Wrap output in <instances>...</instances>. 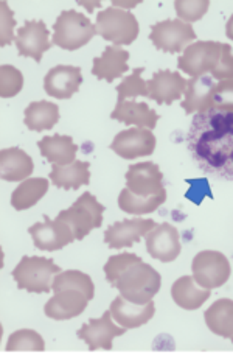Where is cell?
Segmentation results:
<instances>
[{
	"mask_svg": "<svg viewBox=\"0 0 233 358\" xmlns=\"http://www.w3.org/2000/svg\"><path fill=\"white\" fill-rule=\"evenodd\" d=\"M191 159L204 173L233 181V113L196 114L187 136Z\"/></svg>",
	"mask_w": 233,
	"mask_h": 358,
	"instance_id": "cell-1",
	"label": "cell"
},
{
	"mask_svg": "<svg viewBox=\"0 0 233 358\" xmlns=\"http://www.w3.org/2000/svg\"><path fill=\"white\" fill-rule=\"evenodd\" d=\"M105 274L111 287L116 288L123 298L135 304H146L153 301L162 287L160 274L131 252L109 257L105 265Z\"/></svg>",
	"mask_w": 233,
	"mask_h": 358,
	"instance_id": "cell-2",
	"label": "cell"
},
{
	"mask_svg": "<svg viewBox=\"0 0 233 358\" xmlns=\"http://www.w3.org/2000/svg\"><path fill=\"white\" fill-rule=\"evenodd\" d=\"M61 273L52 259L39 256H24L17 266L13 270L11 276L16 280L19 290L29 293H49L53 287V280Z\"/></svg>",
	"mask_w": 233,
	"mask_h": 358,
	"instance_id": "cell-3",
	"label": "cell"
},
{
	"mask_svg": "<svg viewBox=\"0 0 233 358\" xmlns=\"http://www.w3.org/2000/svg\"><path fill=\"white\" fill-rule=\"evenodd\" d=\"M95 34L97 30L87 16L75 10H64L53 25L52 44L73 52L91 43Z\"/></svg>",
	"mask_w": 233,
	"mask_h": 358,
	"instance_id": "cell-4",
	"label": "cell"
},
{
	"mask_svg": "<svg viewBox=\"0 0 233 358\" xmlns=\"http://www.w3.org/2000/svg\"><path fill=\"white\" fill-rule=\"evenodd\" d=\"M95 30L103 39L119 47L133 44L140 31L139 22L133 13L116 8V6H109L98 13Z\"/></svg>",
	"mask_w": 233,
	"mask_h": 358,
	"instance_id": "cell-5",
	"label": "cell"
},
{
	"mask_svg": "<svg viewBox=\"0 0 233 358\" xmlns=\"http://www.w3.org/2000/svg\"><path fill=\"white\" fill-rule=\"evenodd\" d=\"M106 208L97 198L89 192H84L72 208L61 210L57 217L61 222L67 223L75 236V240H83L91 234L92 229H97L103 224V213Z\"/></svg>",
	"mask_w": 233,
	"mask_h": 358,
	"instance_id": "cell-6",
	"label": "cell"
},
{
	"mask_svg": "<svg viewBox=\"0 0 233 358\" xmlns=\"http://www.w3.org/2000/svg\"><path fill=\"white\" fill-rule=\"evenodd\" d=\"M223 44L216 41H200L190 44L177 59V67L193 78L211 73L221 59Z\"/></svg>",
	"mask_w": 233,
	"mask_h": 358,
	"instance_id": "cell-7",
	"label": "cell"
},
{
	"mask_svg": "<svg viewBox=\"0 0 233 358\" xmlns=\"http://www.w3.org/2000/svg\"><path fill=\"white\" fill-rule=\"evenodd\" d=\"M191 271L196 284L213 290L223 287L230 279L232 266L229 259L219 251H201L191 262Z\"/></svg>",
	"mask_w": 233,
	"mask_h": 358,
	"instance_id": "cell-8",
	"label": "cell"
},
{
	"mask_svg": "<svg viewBox=\"0 0 233 358\" xmlns=\"http://www.w3.org/2000/svg\"><path fill=\"white\" fill-rule=\"evenodd\" d=\"M196 39V33L191 24L181 19H167L151 25L149 41L157 50L165 53H183L190 43Z\"/></svg>",
	"mask_w": 233,
	"mask_h": 358,
	"instance_id": "cell-9",
	"label": "cell"
},
{
	"mask_svg": "<svg viewBox=\"0 0 233 358\" xmlns=\"http://www.w3.org/2000/svg\"><path fill=\"white\" fill-rule=\"evenodd\" d=\"M126 189L137 198H167L163 173L154 162L134 164L126 171Z\"/></svg>",
	"mask_w": 233,
	"mask_h": 358,
	"instance_id": "cell-10",
	"label": "cell"
},
{
	"mask_svg": "<svg viewBox=\"0 0 233 358\" xmlns=\"http://www.w3.org/2000/svg\"><path fill=\"white\" fill-rule=\"evenodd\" d=\"M49 38L50 30L44 20H25L22 29L17 30L15 43L20 57L33 58L36 63H40L43 55L53 45Z\"/></svg>",
	"mask_w": 233,
	"mask_h": 358,
	"instance_id": "cell-11",
	"label": "cell"
},
{
	"mask_svg": "<svg viewBox=\"0 0 233 358\" xmlns=\"http://www.w3.org/2000/svg\"><path fill=\"white\" fill-rule=\"evenodd\" d=\"M29 232L34 246L40 251H59L75 240L70 226L58 218L50 220L47 215H44V223H34Z\"/></svg>",
	"mask_w": 233,
	"mask_h": 358,
	"instance_id": "cell-12",
	"label": "cell"
},
{
	"mask_svg": "<svg viewBox=\"0 0 233 358\" xmlns=\"http://www.w3.org/2000/svg\"><path fill=\"white\" fill-rule=\"evenodd\" d=\"M126 330V327H119L114 324L111 310H107V312L103 313L101 318H92L87 324H83V327L77 332V336L87 344L89 350H111L114 338L125 335Z\"/></svg>",
	"mask_w": 233,
	"mask_h": 358,
	"instance_id": "cell-13",
	"label": "cell"
},
{
	"mask_svg": "<svg viewBox=\"0 0 233 358\" xmlns=\"http://www.w3.org/2000/svg\"><path fill=\"white\" fill-rule=\"evenodd\" d=\"M156 142V136L151 129H125L114 137L111 150L123 159H137V157L153 155Z\"/></svg>",
	"mask_w": 233,
	"mask_h": 358,
	"instance_id": "cell-14",
	"label": "cell"
},
{
	"mask_svg": "<svg viewBox=\"0 0 233 358\" xmlns=\"http://www.w3.org/2000/svg\"><path fill=\"white\" fill-rule=\"evenodd\" d=\"M156 222L151 218H125L119 223L105 231V243L111 250H121V248H131L134 243L140 242L149 231L156 228Z\"/></svg>",
	"mask_w": 233,
	"mask_h": 358,
	"instance_id": "cell-15",
	"label": "cell"
},
{
	"mask_svg": "<svg viewBox=\"0 0 233 358\" xmlns=\"http://www.w3.org/2000/svg\"><path fill=\"white\" fill-rule=\"evenodd\" d=\"M145 243L149 256L163 264L176 260L182 251L179 232L170 223L157 224L149 231L145 236Z\"/></svg>",
	"mask_w": 233,
	"mask_h": 358,
	"instance_id": "cell-16",
	"label": "cell"
},
{
	"mask_svg": "<svg viewBox=\"0 0 233 358\" xmlns=\"http://www.w3.org/2000/svg\"><path fill=\"white\" fill-rule=\"evenodd\" d=\"M188 81L182 78L179 72H171L167 69L156 72L146 86H148V99L154 100L159 105H171V103L179 100L187 91Z\"/></svg>",
	"mask_w": 233,
	"mask_h": 358,
	"instance_id": "cell-17",
	"label": "cell"
},
{
	"mask_svg": "<svg viewBox=\"0 0 233 358\" xmlns=\"http://www.w3.org/2000/svg\"><path fill=\"white\" fill-rule=\"evenodd\" d=\"M83 83V73L77 66H63L53 67L45 75L44 89L53 99L67 100L78 92Z\"/></svg>",
	"mask_w": 233,
	"mask_h": 358,
	"instance_id": "cell-18",
	"label": "cell"
},
{
	"mask_svg": "<svg viewBox=\"0 0 233 358\" xmlns=\"http://www.w3.org/2000/svg\"><path fill=\"white\" fill-rule=\"evenodd\" d=\"M89 299L84 293L72 288H64L54 293L53 298L44 307L45 315L54 321H66L77 318L84 312L89 304Z\"/></svg>",
	"mask_w": 233,
	"mask_h": 358,
	"instance_id": "cell-19",
	"label": "cell"
},
{
	"mask_svg": "<svg viewBox=\"0 0 233 358\" xmlns=\"http://www.w3.org/2000/svg\"><path fill=\"white\" fill-rule=\"evenodd\" d=\"M156 313V306L153 301L146 302V304H135L123 298V296H116L111 304V315L115 322H119L121 327L126 329H137L145 326L146 322L153 320Z\"/></svg>",
	"mask_w": 233,
	"mask_h": 358,
	"instance_id": "cell-20",
	"label": "cell"
},
{
	"mask_svg": "<svg viewBox=\"0 0 233 358\" xmlns=\"http://www.w3.org/2000/svg\"><path fill=\"white\" fill-rule=\"evenodd\" d=\"M216 83L211 75L188 80L185 99L181 103L185 114H201L213 109V91Z\"/></svg>",
	"mask_w": 233,
	"mask_h": 358,
	"instance_id": "cell-21",
	"label": "cell"
},
{
	"mask_svg": "<svg viewBox=\"0 0 233 358\" xmlns=\"http://www.w3.org/2000/svg\"><path fill=\"white\" fill-rule=\"evenodd\" d=\"M128 59V50H123L119 45H109L101 57L93 58L92 75H95L98 80H106L111 83L129 71Z\"/></svg>",
	"mask_w": 233,
	"mask_h": 358,
	"instance_id": "cell-22",
	"label": "cell"
},
{
	"mask_svg": "<svg viewBox=\"0 0 233 358\" xmlns=\"http://www.w3.org/2000/svg\"><path fill=\"white\" fill-rule=\"evenodd\" d=\"M34 164L24 150L17 147L5 148L0 151V176L3 181L17 182L25 181L33 173Z\"/></svg>",
	"mask_w": 233,
	"mask_h": 358,
	"instance_id": "cell-23",
	"label": "cell"
},
{
	"mask_svg": "<svg viewBox=\"0 0 233 358\" xmlns=\"http://www.w3.org/2000/svg\"><path fill=\"white\" fill-rule=\"evenodd\" d=\"M112 120L123 122L125 125H135L139 128L154 129L159 120V115L151 109L146 103H137V101H123L116 103L115 109L111 114Z\"/></svg>",
	"mask_w": 233,
	"mask_h": 358,
	"instance_id": "cell-24",
	"label": "cell"
},
{
	"mask_svg": "<svg viewBox=\"0 0 233 358\" xmlns=\"http://www.w3.org/2000/svg\"><path fill=\"white\" fill-rule=\"evenodd\" d=\"M38 147L40 150V155L50 164L70 165L77 161L75 157H77L78 153V145L73 143L70 136L54 134L50 137H43L38 142Z\"/></svg>",
	"mask_w": 233,
	"mask_h": 358,
	"instance_id": "cell-25",
	"label": "cell"
},
{
	"mask_svg": "<svg viewBox=\"0 0 233 358\" xmlns=\"http://www.w3.org/2000/svg\"><path fill=\"white\" fill-rule=\"evenodd\" d=\"M91 164L83 161H75L70 165H57L53 164L50 171V179L53 185L64 190H78L81 185L91 182Z\"/></svg>",
	"mask_w": 233,
	"mask_h": 358,
	"instance_id": "cell-26",
	"label": "cell"
},
{
	"mask_svg": "<svg viewBox=\"0 0 233 358\" xmlns=\"http://www.w3.org/2000/svg\"><path fill=\"white\" fill-rule=\"evenodd\" d=\"M211 292L196 284L191 276H182L171 287V298L174 304L183 310H196L202 307L205 301L210 298Z\"/></svg>",
	"mask_w": 233,
	"mask_h": 358,
	"instance_id": "cell-27",
	"label": "cell"
},
{
	"mask_svg": "<svg viewBox=\"0 0 233 358\" xmlns=\"http://www.w3.org/2000/svg\"><path fill=\"white\" fill-rule=\"evenodd\" d=\"M204 320L210 332L230 340L233 336V301L227 298L218 299L209 310H205Z\"/></svg>",
	"mask_w": 233,
	"mask_h": 358,
	"instance_id": "cell-28",
	"label": "cell"
},
{
	"mask_svg": "<svg viewBox=\"0 0 233 358\" xmlns=\"http://www.w3.org/2000/svg\"><path fill=\"white\" fill-rule=\"evenodd\" d=\"M25 127L31 131L52 129L59 122V106L52 101H33L25 109Z\"/></svg>",
	"mask_w": 233,
	"mask_h": 358,
	"instance_id": "cell-29",
	"label": "cell"
},
{
	"mask_svg": "<svg viewBox=\"0 0 233 358\" xmlns=\"http://www.w3.org/2000/svg\"><path fill=\"white\" fill-rule=\"evenodd\" d=\"M49 192V179L33 178L25 179L15 189L11 195V206L16 210H27L38 204Z\"/></svg>",
	"mask_w": 233,
	"mask_h": 358,
	"instance_id": "cell-30",
	"label": "cell"
},
{
	"mask_svg": "<svg viewBox=\"0 0 233 358\" xmlns=\"http://www.w3.org/2000/svg\"><path fill=\"white\" fill-rule=\"evenodd\" d=\"M64 288H72V290H78L81 293H84L91 301L95 296V285L91 276L78 270L61 271L58 276H54L53 287H52L53 293L64 290Z\"/></svg>",
	"mask_w": 233,
	"mask_h": 358,
	"instance_id": "cell-31",
	"label": "cell"
},
{
	"mask_svg": "<svg viewBox=\"0 0 233 358\" xmlns=\"http://www.w3.org/2000/svg\"><path fill=\"white\" fill-rule=\"evenodd\" d=\"M167 201V198H154V199H142L134 196L126 187L120 192L119 195V208L129 213V215H146V213L154 212Z\"/></svg>",
	"mask_w": 233,
	"mask_h": 358,
	"instance_id": "cell-32",
	"label": "cell"
},
{
	"mask_svg": "<svg viewBox=\"0 0 233 358\" xmlns=\"http://www.w3.org/2000/svg\"><path fill=\"white\" fill-rule=\"evenodd\" d=\"M6 350L8 352H20V350H34V352H44L45 343L38 332L31 329L16 330L15 334L10 335L8 343H6Z\"/></svg>",
	"mask_w": 233,
	"mask_h": 358,
	"instance_id": "cell-33",
	"label": "cell"
},
{
	"mask_svg": "<svg viewBox=\"0 0 233 358\" xmlns=\"http://www.w3.org/2000/svg\"><path fill=\"white\" fill-rule=\"evenodd\" d=\"M145 69L137 67L134 72L123 80L119 86H116V103L126 101V99H135V97H148V86L146 83L142 80V73Z\"/></svg>",
	"mask_w": 233,
	"mask_h": 358,
	"instance_id": "cell-34",
	"label": "cell"
},
{
	"mask_svg": "<svg viewBox=\"0 0 233 358\" xmlns=\"http://www.w3.org/2000/svg\"><path fill=\"white\" fill-rule=\"evenodd\" d=\"M24 75L15 66L3 64L0 67V97L11 99L22 91Z\"/></svg>",
	"mask_w": 233,
	"mask_h": 358,
	"instance_id": "cell-35",
	"label": "cell"
},
{
	"mask_svg": "<svg viewBox=\"0 0 233 358\" xmlns=\"http://www.w3.org/2000/svg\"><path fill=\"white\" fill-rule=\"evenodd\" d=\"M209 0H176L174 2L177 17L187 24L201 20L209 11Z\"/></svg>",
	"mask_w": 233,
	"mask_h": 358,
	"instance_id": "cell-36",
	"label": "cell"
},
{
	"mask_svg": "<svg viewBox=\"0 0 233 358\" xmlns=\"http://www.w3.org/2000/svg\"><path fill=\"white\" fill-rule=\"evenodd\" d=\"M213 109L233 113V80L216 83L213 91Z\"/></svg>",
	"mask_w": 233,
	"mask_h": 358,
	"instance_id": "cell-37",
	"label": "cell"
},
{
	"mask_svg": "<svg viewBox=\"0 0 233 358\" xmlns=\"http://www.w3.org/2000/svg\"><path fill=\"white\" fill-rule=\"evenodd\" d=\"M213 80H233V55L232 47L229 44H223L221 50V59L213 72L210 73Z\"/></svg>",
	"mask_w": 233,
	"mask_h": 358,
	"instance_id": "cell-38",
	"label": "cell"
},
{
	"mask_svg": "<svg viewBox=\"0 0 233 358\" xmlns=\"http://www.w3.org/2000/svg\"><path fill=\"white\" fill-rule=\"evenodd\" d=\"M2 6V36H0V45L5 47L6 44H10L11 41H15V27H16V19H15V13L10 10V6L6 2L0 3Z\"/></svg>",
	"mask_w": 233,
	"mask_h": 358,
	"instance_id": "cell-39",
	"label": "cell"
},
{
	"mask_svg": "<svg viewBox=\"0 0 233 358\" xmlns=\"http://www.w3.org/2000/svg\"><path fill=\"white\" fill-rule=\"evenodd\" d=\"M225 34H227V38L230 41H233V15L227 20V24H225Z\"/></svg>",
	"mask_w": 233,
	"mask_h": 358,
	"instance_id": "cell-40",
	"label": "cell"
},
{
	"mask_svg": "<svg viewBox=\"0 0 233 358\" xmlns=\"http://www.w3.org/2000/svg\"><path fill=\"white\" fill-rule=\"evenodd\" d=\"M137 3H139V2H131V3H116V2H115V5L126 6V8H133V6H137Z\"/></svg>",
	"mask_w": 233,
	"mask_h": 358,
	"instance_id": "cell-41",
	"label": "cell"
},
{
	"mask_svg": "<svg viewBox=\"0 0 233 358\" xmlns=\"http://www.w3.org/2000/svg\"><path fill=\"white\" fill-rule=\"evenodd\" d=\"M230 341H232V343H233V336H232V338H230Z\"/></svg>",
	"mask_w": 233,
	"mask_h": 358,
	"instance_id": "cell-42",
	"label": "cell"
}]
</instances>
